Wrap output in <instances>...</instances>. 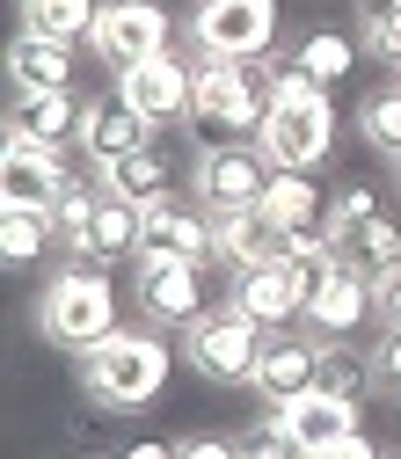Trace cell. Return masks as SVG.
<instances>
[{"mask_svg": "<svg viewBox=\"0 0 401 459\" xmlns=\"http://www.w3.org/2000/svg\"><path fill=\"white\" fill-rule=\"evenodd\" d=\"M256 146L270 153V168H300V176H314V168L336 153V109H328V88H314L292 59H270V117L256 132Z\"/></svg>", "mask_w": 401, "mask_h": 459, "instance_id": "1", "label": "cell"}, {"mask_svg": "<svg viewBox=\"0 0 401 459\" xmlns=\"http://www.w3.org/2000/svg\"><path fill=\"white\" fill-rule=\"evenodd\" d=\"M168 372H176V351H168L161 328H118L109 342H95L81 358V394L109 416H139L161 401Z\"/></svg>", "mask_w": 401, "mask_h": 459, "instance_id": "2", "label": "cell"}, {"mask_svg": "<svg viewBox=\"0 0 401 459\" xmlns=\"http://www.w3.org/2000/svg\"><path fill=\"white\" fill-rule=\"evenodd\" d=\"M118 328H125L118 321V284H109L95 263H66V270L44 277V292H37V335L44 342L88 358L95 342H109Z\"/></svg>", "mask_w": 401, "mask_h": 459, "instance_id": "3", "label": "cell"}, {"mask_svg": "<svg viewBox=\"0 0 401 459\" xmlns=\"http://www.w3.org/2000/svg\"><path fill=\"white\" fill-rule=\"evenodd\" d=\"M270 117V59H197V95H190V139L226 146V139H256Z\"/></svg>", "mask_w": 401, "mask_h": 459, "instance_id": "4", "label": "cell"}, {"mask_svg": "<svg viewBox=\"0 0 401 459\" xmlns=\"http://www.w3.org/2000/svg\"><path fill=\"white\" fill-rule=\"evenodd\" d=\"M263 321H248L234 299H219V307H205L190 328H183V358H190V372H205L212 386H248V372H256V358H263Z\"/></svg>", "mask_w": 401, "mask_h": 459, "instance_id": "5", "label": "cell"}, {"mask_svg": "<svg viewBox=\"0 0 401 459\" xmlns=\"http://www.w3.org/2000/svg\"><path fill=\"white\" fill-rule=\"evenodd\" d=\"M183 37L197 44V59H277V0H197Z\"/></svg>", "mask_w": 401, "mask_h": 459, "instance_id": "6", "label": "cell"}, {"mask_svg": "<svg viewBox=\"0 0 401 459\" xmlns=\"http://www.w3.org/2000/svg\"><path fill=\"white\" fill-rule=\"evenodd\" d=\"M270 153L256 146V139H226V146H197V168H190V197L205 204V212H248V204H263V190H270Z\"/></svg>", "mask_w": 401, "mask_h": 459, "instance_id": "7", "label": "cell"}, {"mask_svg": "<svg viewBox=\"0 0 401 459\" xmlns=\"http://www.w3.org/2000/svg\"><path fill=\"white\" fill-rule=\"evenodd\" d=\"M132 307H139V321L146 328H190L205 307H212V292H205V263H183V255H139L132 263Z\"/></svg>", "mask_w": 401, "mask_h": 459, "instance_id": "8", "label": "cell"}, {"mask_svg": "<svg viewBox=\"0 0 401 459\" xmlns=\"http://www.w3.org/2000/svg\"><path fill=\"white\" fill-rule=\"evenodd\" d=\"M168 44H176V22H168L161 0H102L95 30H88V51H95L109 74H125L139 59H161Z\"/></svg>", "mask_w": 401, "mask_h": 459, "instance_id": "9", "label": "cell"}, {"mask_svg": "<svg viewBox=\"0 0 401 459\" xmlns=\"http://www.w3.org/2000/svg\"><path fill=\"white\" fill-rule=\"evenodd\" d=\"M118 95L139 109V117L161 132V125H190V95H197V66L183 59L176 44L161 51V59H139L118 74Z\"/></svg>", "mask_w": 401, "mask_h": 459, "instance_id": "10", "label": "cell"}, {"mask_svg": "<svg viewBox=\"0 0 401 459\" xmlns=\"http://www.w3.org/2000/svg\"><path fill=\"white\" fill-rule=\"evenodd\" d=\"M66 183H74L66 146H44V139L8 132V153H0V197H8V204H22V212H51Z\"/></svg>", "mask_w": 401, "mask_h": 459, "instance_id": "11", "label": "cell"}, {"mask_svg": "<svg viewBox=\"0 0 401 459\" xmlns=\"http://www.w3.org/2000/svg\"><path fill=\"white\" fill-rule=\"evenodd\" d=\"M307 292H314V270H300V263H256V270H241L234 277V299L248 321H263V328H292V321H307Z\"/></svg>", "mask_w": 401, "mask_h": 459, "instance_id": "12", "label": "cell"}, {"mask_svg": "<svg viewBox=\"0 0 401 459\" xmlns=\"http://www.w3.org/2000/svg\"><path fill=\"white\" fill-rule=\"evenodd\" d=\"M321 379V335L314 328H270L263 335V358L248 372V386L263 394V409H277V401H292Z\"/></svg>", "mask_w": 401, "mask_h": 459, "instance_id": "13", "label": "cell"}, {"mask_svg": "<svg viewBox=\"0 0 401 459\" xmlns=\"http://www.w3.org/2000/svg\"><path fill=\"white\" fill-rule=\"evenodd\" d=\"M212 212L197 197H153L139 212V255H183V263H212Z\"/></svg>", "mask_w": 401, "mask_h": 459, "instance_id": "14", "label": "cell"}, {"mask_svg": "<svg viewBox=\"0 0 401 459\" xmlns=\"http://www.w3.org/2000/svg\"><path fill=\"white\" fill-rule=\"evenodd\" d=\"M365 321H379L372 277L343 270V263L314 270V292H307V328H314L321 342H343V335H351V328H365Z\"/></svg>", "mask_w": 401, "mask_h": 459, "instance_id": "15", "label": "cell"}, {"mask_svg": "<svg viewBox=\"0 0 401 459\" xmlns=\"http://www.w3.org/2000/svg\"><path fill=\"white\" fill-rule=\"evenodd\" d=\"M358 409H365V401H343V394H328V386H307V394H292V401H277L270 423H277L284 437H300L307 459H314L321 445H336V437L358 430Z\"/></svg>", "mask_w": 401, "mask_h": 459, "instance_id": "16", "label": "cell"}, {"mask_svg": "<svg viewBox=\"0 0 401 459\" xmlns=\"http://www.w3.org/2000/svg\"><path fill=\"white\" fill-rule=\"evenodd\" d=\"M212 219H219V226H212V263H219L226 277H241V270L284 255V226H277L263 204H248V212H212Z\"/></svg>", "mask_w": 401, "mask_h": 459, "instance_id": "17", "label": "cell"}, {"mask_svg": "<svg viewBox=\"0 0 401 459\" xmlns=\"http://www.w3.org/2000/svg\"><path fill=\"white\" fill-rule=\"evenodd\" d=\"M81 153H88V168H102V160H118V153H139V146H153V125L139 117V109L109 88V95H88V109H81V139H74Z\"/></svg>", "mask_w": 401, "mask_h": 459, "instance_id": "18", "label": "cell"}, {"mask_svg": "<svg viewBox=\"0 0 401 459\" xmlns=\"http://www.w3.org/2000/svg\"><path fill=\"white\" fill-rule=\"evenodd\" d=\"M81 95L74 88H37V95H15L8 102V132L22 139H44V146H74L81 139Z\"/></svg>", "mask_w": 401, "mask_h": 459, "instance_id": "19", "label": "cell"}, {"mask_svg": "<svg viewBox=\"0 0 401 459\" xmlns=\"http://www.w3.org/2000/svg\"><path fill=\"white\" fill-rule=\"evenodd\" d=\"M8 88H15V95L74 88V44L37 37V30H15V37H8Z\"/></svg>", "mask_w": 401, "mask_h": 459, "instance_id": "20", "label": "cell"}, {"mask_svg": "<svg viewBox=\"0 0 401 459\" xmlns=\"http://www.w3.org/2000/svg\"><path fill=\"white\" fill-rule=\"evenodd\" d=\"M139 212L146 204H125V197H109L102 190V204H95V219H88V241H81V255L74 263H139Z\"/></svg>", "mask_w": 401, "mask_h": 459, "instance_id": "21", "label": "cell"}, {"mask_svg": "<svg viewBox=\"0 0 401 459\" xmlns=\"http://www.w3.org/2000/svg\"><path fill=\"white\" fill-rule=\"evenodd\" d=\"M336 263L379 284L387 270H401V226H394L387 212H372V219H358V226H343V234H336Z\"/></svg>", "mask_w": 401, "mask_h": 459, "instance_id": "22", "label": "cell"}, {"mask_svg": "<svg viewBox=\"0 0 401 459\" xmlns=\"http://www.w3.org/2000/svg\"><path fill=\"white\" fill-rule=\"evenodd\" d=\"M95 183H102L109 197H125V204H153V197H168V153H161V146L118 153V160L95 168Z\"/></svg>", "mask_w": 401, "mask_h": 459, "instance_id": "23", "label": "cell"}, {"mask_svg": "<svg viewBox=\"0 0 401 459\" xmlns=\"http://www.w3.org/2000/svg\"><path fill=\"white\" fill-rule=\"evenodd\" d=\"M263 212L284 226V234H292V226H321V219H328V197H321L314 176H300V168H277L270 190H263Z\"/></svg>", "mask_w": 401, "mask_h": 459, "instance_id": "24", "label": "cell"}, {"mask_svg": "<svg viewBox=\"0 0 401 459\" xmlns=\"http://www.w3.org/2000/svg\"><path fill=\"white\" fill-rule=\"evenodd\" d=\"M284 59H292L314 88H336L343 74L358 66V44L343 37V30H307V37H292V51H284Z\"/></svg>", "mask_w": 401, "mask_h": 459, "instance_id": "25", "label": "cell"}, {"mask_svg": "<svg viewBox=\"0 0 401 459\" xmlns=\"http://www.w3.org/2000/svg\"><path fill=\"white\" fill-rule=\"evenodd\" d=\"M358 139L379 160H401V74H387V88H372L358 102Z\"/></svg>", "mask_w": 401, "mask_h": 459, "instance_id": "26", "label": "cell"}, {"mask_svg": "<svg viewBox=\"0 0 401 459\" xmlns=\"http://www.w3.org/2000/svg\"><path fill=\"white\" fill-rule=\"evenodd\" d=\"M44 248H59V234H51V212H22V204L0 212V255H8V270L44 263Z\"/></svg>", "mask_w": 401, "mask_h": 459, "instance_id": "27", "label": "cell"}, {"mask_svg": "<svg viewBox=\"0 0 401 459\" xmlns=\"http://www.w3.org/2000/svg\"><path fill=\"white\" fill-rule=\"evenodd\" d=\"M102 0H22V30L37 37H59V44H88Z\"/></svg>", "mask_w": 401, "mask_h": 459, "instance_id": "28", "label": "cell"}, {"mask_svg": "<svg viewBox=\"0 0 401 459\" xmlns=\"http://www.w3.org/2000/svg\"><path fill=\"white\" fill-rule=\"evenodd\" d=\"M95 204H102V183H95V176H88V183L74 176V183L59 190V204H51V234H59V255H66V263H74V255H81V241H88Z\"/></svg>", "mask_w": 401, "mask_h": 459, "instance_id": "29", "label": "cell"}, {"mask_svg": "<svg viewBox=\"0 0 401 459\" xmlns=\"http://www.w3.org/2000/svg\"><path fill=\"white\" fill-rule=\"evenodd\" d=\"M372 358H358L351 342H321V379L314 386H328V394H343V401H365L372 394Z\"/></svg>", "mask_w": 401, "mask_h": 459, "instance_id": "30", "label": "cell"}, {"mask_svg": "<svg viewBox=\"0 0 401 459\" xmlns=\"http://www.w3.org/2000/svg\"><path fill=\"white\" fill-rule=\"evenodd\" d=\"M284 263L328 270V263H336V226H328V219H321V226H292V234H284Z\"/></svg>", "mask_w": 401, "mask_h": 459, "instance_id": "31", "label": "cell"}, {"mask_svg": "<svg viewBox=\"0 0 401 459\" xmlns=\"http://www.w3.org/2000/svg\"><path fill=\"white\" fill-rule=\"evenodd\" d=\"M379 212V190L372 183H336V197H328V226L343 234V226H358V219H372Z\"/></svg>", "mask_w": 401, "mask_h": 459, "instance_id": "32", "label": "cell"}, {"mask_svg": "<svg viewBox=\"0 0 401 459\" xmlns=\"http://www.w3.org/2000/svg\"><path fill=\"white\" fill-rule=\"evenodd\" d=\"M241 459H307V445H300V437H284V430L263 416L256 430H241Z\"/></svg>", "mask_w": 401, "mask_h": 459, "instance_id": "33", "label": "cell"}, {"mask_svg": "<svg viewBox=\"0 0 401 459\" xmlns=\"http://www.w3.org/2000/svg\"><path fill=\"white\" fill-rule=\"evenodd\" d=\"M365 51H372L387 74H401V8H394L387 22H365Z\"/></svg>", "mask_w": 401, "mask_h": 459, "instance_id": "34", "label": "cell"}, {"mask_svg": "<svg viewBox=\"0 0 401 459\" xmlns=\"http://www.w3.org/2000/svg\"><path fill=\"white\" fill-rule=\"evenodd\" d=\"M176 459H241V437H183Z\"/></svg>", "mask_w": 401, "mask_h": 459, "instance_id": "35", "label": "cell"}, {"mask_svg": "<svg viewBox=\"0 0 401 459\" xmlns=\"http://www.w3.org/2000/svg\"><path fill=\"white\" fill-rule=\"evenodd\" d=\"M372 299H379V321H387V328H401V270H387V277L372 284Z\"/></svg>", "mask_w": 401, "mask_h": 459, "instance_id": "36", "label": "cell"}, {"mask_svg": "<svg viewBox=\"0 0 401 459\" xmlns=\"http://www.w3.org/2000/svg\"><path fill=\"white\" fill-rule=\"evenodd\" d=\"M314 459H379V445H372L365 430H351V437H336V445H321Z\"/></svg>", "mask_w": 401, "mask_h": 459, "instance_id": "37", "label": "cell"}, {"mask_svg": "<svg viewBox=\"0 0 401 459\" xmlns=\"http://www.w3.org/2000/svg\"><path fill=\"white\" fill-rule=\"evenodd\" d=\"M372 372L401 394V328H387V342H379V358H372Z\"/></svg>", "mask_w": 401, "mask_h": 459, "instance_id": "38", "label": "cell"}, {"mask_svg": "<svg viewBox=\"0 0 401 459\" xmlns=\"http://www.w3.org/2000/svg\"><path fill=\"white\" fill-rule=\"evenodd\" d=\"M394 8H401V0H358V22H387Z\"/></svg>", "mask_w": 401, "mask_h": 459, "instance_id": "39", "label": "cell"}, {"mask_svg": "<svg viewBox=\"0 0 401 459\" xmlns=\"http://www.w3.org/2000/svg\"><path fill=\"white\" fill-rule=\"evenodd\" d=\"M125 459H176V445H153V437H146V445H132Z\"/></svg>", "mask_w": 401, "mask_h": 459, "instance_id": "40", "label": "cell"}, {"mask_svg": "<svg viewBox=\"0 0 401 459\" xmlns=\"http://www.w3.org/2000/svg\"><path fill=\"white\" fill-rule=\"evenodd\" d=\"M394 197H401V160H394Z\"/></svg>", "mask_w": 401, "mask_h": 459, "instance_id": "41", "label": "cell"}, {"mask_svg": "<svg viewBox=\"0 0 401 459\" xmlns=\"http://www.w3.org/2000/svg\"><path fill=\"white\" fill-rule=\"evenodd\" d=\"M379 459H401V452H379Z\"/></svg>", "mask_w": 401, "mask_h": 459, "instance_id": "42", "label": "cell"}]
</instances>
